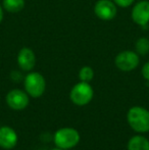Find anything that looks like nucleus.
<instances>
[{"mask_svg":"<svg viewBox=\"0 0 149 150\" xmlns=\"http://www.w3.org/2000/svg\"><path fill=\"white\" fill-rule=\"evenodd\" d=\"M51 150H64V149H61V148H58V147H55V148H53V149H51Z\"/></svg>","mask_w":149,"mask_h":150,"instance_id":"6ab92c4d","label":"nucleus"},{"mask_svg":"<svg viewBox=\"0 0 149 150\" xmlns=\"http://www.w3.org/2000/svg\"><path fill=\"white\" fill-rule=\"evenodd\" d=\"M3 16H4V9L1 6V4H0V24H1V22L3 21Z\"/></svg>","mask_w":149,"mask_h":150,"instance_id":"a211bd4d","label":"nucleus"},{"mask_svg":"<svg viewBox=\"0 0 149 150\" xmlns=\"http://www.w3.org/2000/svg\"><path fill=\"white\" fill-rule=\"evenodd\" d=\"M112 1L114 2L117 6H119V7H123V8H127V7H130L132 4H134L135 0H112Z\"/></svg>","mask_w":149,"mask_h":150,"instance_id":"2eb2a0df","label":"nucleus"},{"mask_svg":"<svg viewBox=\"0 0 149 150\" xmlns=\"http://www.w3.org/2000/svg\"><path fill=\"white\" fill-rule=\"evenodd\" d=\"M16 62L22 71H32L36 65V54L31 48L23 47L16 56Z\"/></svg>","mask_w":149,"mask_h":150,"instance_id":"1a4fd4ad","label":"nucleus"},{"mask_svg":"<svg viewBox=\"0 0 149 150\" xmlns=\"http://www.w3.org/2000/svg\"><path fill=\"white\" fill-rule=\"evenodd\" d=\"M6 104L13 110H23L30 103V96L28 93L20 89H12L6 94Z\"/></svg>","mask_w":149,"mask_h":150,"instance_id":"423d86ee","label":"nucleus"},{"mask_svg":"<svg viewBox=\"0 0 149 150\" xmlns=\"http://www.w3.org/2000/svg\"><path fill=\"white\" fill-rule=\"evenodd\" d=\"M128 150H149V140L141 135H135L128 141Z\"/></svg>","mask_w":149,"mask_h":150,"instance_id":"9b49d317","label":"nucleus"},{"mask_svg":"<svg viewBox=\"0 0 149 150\" xmlns=\"http://www.w3.org/2000/svg\"><path fill=\"white\" fill-rule=\"evenodd\" d=\"M26 1L25 0H3L2 7L4 10L10 13H18L25 8Z\"/></svg>","mask_w":149,"mask_h":150,"instance_id":"f8f14e48","label":"nucleus"},{"mask_svg":"<svg viewBox=\"0 0 149 150\" xmlns=\"http://www.w3.org/2000/svg\"><path fill=\"white\" fill-rule=\"evenodd\" d=\"M94 78V71L91 67L89 65H85V67H81V69L79 71V79L82 82H90L93 80Z\"/></svg>","mask_w":149,"mask_h":150,"instance_id":"4468645a","label":"nucleus"},{"mask_svg":"<svg viewBox=\"0 0 149 150\" xmlns=\"http://www.w3.org/2000/svg\"><path fill=\"white\" fill-rule=\"evenodd\" d=\"M94 13L101 21H112L117 14V6L112 0H98L94 5Z\"/></svg>","mask_w":149,"mask_h":150,"instance_id":"0eeeda50","label":"nucleus"},{"mask_svg":"<svg viewBox=\"0 0 149 150\" xmlns=\"http://www.w3.org/2000/svg\"><path fill=\"white\" fill-rule=\"evenodd\" d=\"M132 21L140 27H146L149 24V1L141 0L133 6L131 11Z\"/></svg>","mask_w":149,"mask_h":150,"instance_id":"6e6552de","label":"nucleus"},{"mask_svg":"<svg viewBox=\"0 0 149 150\" xmlns=\"http://www.w3.org/2000/svg\"><path fill=\"white\" fill-rule=\"evenodd\" d=\"M141 74L146 81H149V61L144 63V65L141 69Z\"/></svg>","mask_w":149,"mask_h":150,"instance_id":"f3484780","label":"nucleus"},{"mask_svg":"<svg viewBox=\"0 0 149 150\" xmlns=\"http://www.w3.org/2000/svg\"><path fill=\"white\" fill-rule=\"evenodd\" d=\"M94 97V90L90 83L80 81L73 86L70 92V99L77 106H85L92 101Z\"/></svg>","mask_w":149,"mask_h":150,"instance_id":"20e7f679","label":"nucleus"},{"mask_svg":"<svg viewBox=\"0 0 149 150\" xmlns=\"http://www.w3.org/2000/svg\"><path fill=\"white\" fill-rule=\"evenodd\" d=\"M10 78L12 79V81L14 82H20L25 77H23L22 73L18 71H12L11 74H10Z\"/></svg>","mask_w":149,"mask_h":150,"instance_id":"dca6fc26","label":"nucleus"},{"mask_svg":"<svg viewBox=\"0 0 149 150\" xmlns=\"http://www.w3.org/2000/svg\"><path fill=\"white\" fill-rule=\"evenodd\" d=\"M80 140H81L80 133L76 129L71 128V127L58 129L53 135V141L55 146L64 150L74 148L79 144Z\"/></svg>","mask_w":149,"mask_h":150,"instance_id":"f03ea898","label":"nucleus"},{"mask_svg":"<svg viewBox=\"0 0 149 150\" xmlns=\"http://www.w3.org/2000/svg\"><path fill=\"white\" fill-rule=\"evenodd\" d=\"M18 141V133L9 126L0 127V147L9 150L16 146Z\"/></svg>","mask_w":149,"mask_h":150,"instance_id":"9d476101","label":"nucleus"},{"mask_svg":"<svg viewBox=\"0 0 149 150\" xmlns=\"http://www.w3.org/2000/svg\"><path fill=\"white\" fill-rule=\"evenodd\" d=\"M24 87L30 97L40 98L46 90L45 78L38 71H29L24 78Z\"/></svg>","mask_w":149,"mask_h":150,"instance_id":"7ed1b4c3","label":"nucleus"},{"mask_svg":"<svg viewBox=\"0 0 149 150\" xmlns=\"http://www.w3.org/2000/svg\"><path fill=\"white\" fill-rule=\"evenodd\" d=\"M140 63V55L136 51L124 50L117 53L114 58V64L121 71H132L138 67Z\"/></svg>","mask_w":149,"mask_h":150,"instance_id":"39448f33","label":"nucleus"},{"mask_svg":"<svg viewBox=\"0 0 149 150\" xmlns=\"http://www.w3.org/2000/svg\"><path fill=\"white\" fill-rule=\"evenodd\" d=\"M127 122L132 130L140 134L149 132V110L142 106H133L128 110Z\"/></svg>","mask_w":149,"mask_h":150,"instance_id":"f257e3e1","label":"nucleus"},{"mask_svg":"<svg viewBox=\"0 0 149 150\" xmlns=\"http://www.w3.org/2000/svg\"><path fill=\"white\" fill-rule=\"evenodd\" d=\"M135 50L139 55H146L149 53V39L146 37H140L135 43Z\"/></svg>","mask_w":149,"mask_h":150,"instance_id":"ddd939ff","label":"nucleus"}]
</instances>
